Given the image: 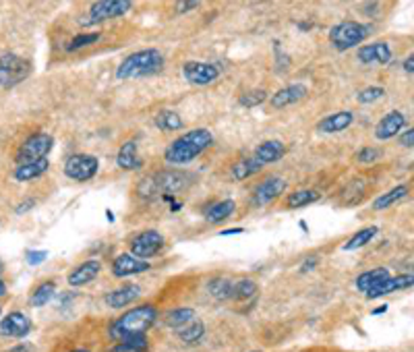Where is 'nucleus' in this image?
I'll use <instances>...</instances> for the list:
<instances>
[{
    "mask_svg": "<svg viewBox=\"0 0 414 352\" xmlns=\"http://www.w3.org/2000/svg\"><path fill=\"white\" fill-rule=\"evenodd\" d=\"M158 319V311L154 305H141L137 309L127 311L110 325V336L114 340H123L127 336L145 333Z\"/></svg>",
    "mask_w": 414,
    "mask_h": 352,
    "instance_id": "7ed1b4c3",
    "label": "nucleus"
},
{
    "mask_svg": "<svg viewBox=\"0 0 414 352\" xmlns=\"http://www.w3.org/2000/svg\"><path fill=\"white\" fill-rule=\"evenodd\" d=\"M377 232H379V228L377 226H367V228H363V230H358L354 237H350L348 239V243H344V251H356V249H361V247H365V245H369L375 237H377Z\"/></svg>",
    "mask_w": 414,
    "mask_h": 352,
    "instance_id": "7c9ffc66",
    "label": "nucleus"
},
{
    "mask_svg": "<svg viewBox=\"0 0 414 352\" xmlns=\"http://www.w3.org/2000/svg\"><path fill=\"white\" fill-rule=\"evenodd\" d=\"M182 75L193 85H210V83H214L220 77V69L216 64H212V62L191 60V62H184Z\"/></svg>",
    "mask_w": 414,
    "mask_h": 352,
    "instance_id": "9d476101",
    "label": "nucleus"
},
{
    "mask_svg": "<svg viewBox=\"0 0 414 352\" xmlns=\"http://www.w3.org/2000/svg\"><path fill=\"white\" fill-rule=\"evenodd\" d=\"M139 296H141V286H137V284H125V286L112 290V292L106 296V303H108V307H112V309H125V307H129L131 303H135Z\"/></svg>",
    "mask_w": 414,
    "mask_h": 352,
    "instance_id": "aec40b11",
    "label": "nucleus"
},
{
    "mask_svg": "<svg viewBox=\"0 0 414 352\" xmlns=\"http://www.w3.org/2000/svg\"><path fill=\"white\" fill-rule=\"evenodd\" d=\"M207 290H210V294L218 301L232 298V282L228 278H214L210 284H207Z\"/></svg>",
    "mask_w": 414,
    "mask_h": 352,
    "instance_id": "72a5a7b5",
    "label": "nucleus"
},
{
    "mask_svg": "<svg viewBox=\"0 0 414 352\" xmlns=\"http://www.w3.org/2000/svg\"><path fill=\"white\" fill-rule=\"evenodd\" d=\"M406 197H408V187H406V185H398V187H393L391 191H387V193H383L381 197H377V199L373 201V209H375V211L389 209L391 205H395L398 201H402V199H406Z\"/></svg>",
    "mask_w": 414,
    "mask_h": 352,
    "instance_id": "bb28decb",
    "label": "nucleus"
},
{
    "mask_svg": "<svg viewBox=\"0 0 414 352\" xmlns=\"http://www.w3.org/2000/svg\"><path fill=\"white\" fill-rule=\"evenodd\" d=\"M97 40H99V34H81V36H75V38L71 40V44L66 46V50H69V52L81 50V48H85V46L95 44Z\"/></svg>",
    "mask_w": 414,
    "mask_h": 352,
    "instance_id": "58836bf2",
    "label": "nucleus"
},
{
    "mask_svg": "<svg viewBox=\"0 0 414 352\" xmlns=\"http://www.w3.org/2000/svg\"><path fill=\"white\" fill-rule=\"evenodd\" d=\"M306 93H308L306 85L294 83V85H288V87H282L280 91H276V93L271 95L269 104H271V108L282 110V108H286V106H292V104L300 102L302 97H306Z\"/></svg>",
    "mask_w": 414,
    "mask_h": 352,
    "instance_id": "a211bd4d",
    "label": "nucleus"
},
{
    "mask_svg": "<svg viewBox=\"0 0 414 352\" xmlns=\"http://www.w3.org/2000/svg\"><path fill=\"white\" fill-rule=\"evenodd\" d=\"M286 189V180L280 176H269L265 178L261 185H257V189L253 191V203L255 205H267L273 199H278Z\"/></svg>",
    "mask_w": 414,
    "mask_h": 352,
    "instance_id": "2eb2a0df",
    "label": "nucleus"
},
{
    "mask_svg": "<svg viewBox=\"0 0 414 352\" xmlns=\"http://www.w3.org/2000/svg\"><path fill=\"white\" fill-rule=\"evenodd\" d=\"M245 230L243 228H232V230H222L220 237H232V234H243Z\"/></svg>",
    "mask_w": 414,
    "mask_h": 352,
    "instance_id": "09e8293b",
    "label": "nucleus"
},
{
    "mask_svg": "<svg viewBox=\"0 0 414 352\" xmlns=\"http://www.w3.org/2000/svg\"><path fill=\"white\" fill-rule=\"evenodd\" d=\"M414 284V278L410 274H404V276H389L387 280H383L381 284H377L375 288H371L367 294V298H379V296H385V294H391V292H400V290H408L412 288Z\"/></svg>",
    "mask_w": 414,
    "mask_h": 352,
    "instance_id": "f3484780",
    "label": "nucleus"
},
{
    "mask_svg": "<svg viewBox=\"0 0 414 352\" xmlns=\"http://www.w3.org/2000/svg\"><path fill=\"white\" fill-rule=\"evenodd\" d=\"M32 329V321L27 315L13 311L3 321H0V336L5 338H25Z\"/></svg>",
    "mask_w": 414,
    "mask_h": 352,
    "instance_id": "4468645a",
    "label": "nucleus"
},
{
    "mask_svg": "<svg viewBox=\"0 0 414 352\" xmlns=\"http://www.w3.org/2000/svg\"><path fill=\"white\" fill-rule=\"evenodd\" d=\"M178 338L184 342V344H197L203 336H205V325L199 321V319H193L188 321L186 325L178 327Z\"/></svg>",
    "mask_w": 414,
    "mask_h": 352,
    "instance_id": "2f4dec72",
    "label": "nucleus"
},
{
    "mask_svg": "<svg viewBox=\"0 0 414 352\" xmlns=\"http://www.w3.org/2000/svg\"><path fill=\"white\" fill-rule=\"evenodd\" d=\"M48 168H50V162H48L46 158H42V160H34V162H25V164H19V166L15 168V180H19V183L36 180V178H40Z\"/></svg>",
    "mask_w": 414,
    "mask_h": 352,
    "instance_id": "4be33fe9",
    "label": "nucleus"
},
{
    "mask_svg": "<svg viewBox=\"0 0 414 352\" xmlns=\"http://www.w3.org/2000/svg\"><path fill=\"white\" fill-rule=\"evenodd\" d=\"M32 348L29 346H15L13 350H9V352H29Z\"/></svg>",
    "mask_w": 414,
    "mask_h": 352,
    "instance_id": "8fccbe9b",
    "label": "nucleus"
},
{
    "mask_svg": "<svg viewBox=\"0 0 414 352\" xmlns=\"http://www.w3.org/2000/svg\"><path fill=\"white\" fill-rule=\"evenodd\" d=\"M164 249V237L158 230H145L131 241V255L139 259H149Z\"/></svg>",
    "mask_w": 414,
    "mask_h": 352,
    "instance_id": "1a4fd4ad",
    "label": "nucleus"
},
{
    "mask_svg": "<svg viewBox=\"0 0 414 352\" xmlns=\"http://www.w3.org/2000/svg\"><path fill=\"white\" fill-rule=\"evenodd\" d=\"M121 342L123 344L119 346V352H145L147 350V338H145V333L127 336Z\"/></svg>",
    "mask_w": 414,
    "mask_h": 352,
    "instance_id": "e433bc0d",
    "label": "nucleus"
},
{
    "mask_svg": "<svg viewBox=\"0 0 414 352\" xmlns=\"http://www.w3.org/2000/svg\"><path fill=\"white\" fill-rule=\"evenodd\" d=\"M383 95H385V89L379 87V85H375V87H367V89H363V91L358 93V102H361V104H373V102L381 99Z\"/></svg>",
    "mask_w": 414,
    "mask_h": 352,
    "instance_id": "ea45409f",
    "label": "nucleus"
},
{
    "mask_svg": "<svg viewBox=\"0 0 414 352\" xmlns=\"http://www.w3.org/2000/svg\"><path fill=\"white\" fill-rule=\"evenodd\" d=\"M267 99V93L263 89H255V91H249V93H243L239 97V104L245 106V108H253V106H259Z\"/></svg>",
    "mask_w": 414,
    "mask_h": 352,
    "instance_id": "4c0bfd02",
    "label": "nucleus"
},
{
    "mask_svg": "<svg viewBox=\"0 0 414 352\" xmlns=\"http://www.w3.org/2000/svg\"><path fill=\"white\" fill-rule=\"evenodd\" d=\"M54 294H56V284H54V282H44V284H40V286L34 290V294H32V305H34V307H44V305H48V303L54 298Z\"/></svg>",
    "mask_w": 414,
    "mask_h": 352,
    "instance_id": "f704fd0d",
    "label": "nucleus"
},
{
    "mask_svg": "<svg viewBox=\"0 0 414 352\" xmlns=\"http://www.w3.org/2000/svg\"><path fill=\"white\" fill-rule=\"evenodd\" d=\"M319 199H321V193H319V191H313V189H298V191H294V193L288 195L286 205H288L290 209H300V207H306V205L315 203V201H319Z\"/></svg>",
    "mask_w": 414,
    "mask_h": 352,
    "instance_id": "cd10ccee",
    "label": "nucleus"
},
{
    "mask_svg": "<svg viewBox=\"0 0 414 352\" xmlns=\"http://www.w3.org/2000/svg\"><path fill=\"white\" fill-rule=\"evenodd\" d=\"M29 62L13 52L0 56V87L11 89L19 83H23L29 77Z\"/></svg>",
    "mask_w": 414,
    "mask_h": 352,
    "instance_id": "39448f33",
    "label": "nucleus"
},
{
    "mask_svg": "<svg viewBox=\"0 0 414 352\" xmlns=\"http://www.w3.org/2000/svg\"><path fill=\"white\" fill-rule=\"evenodd\" d=\"M99 170V160L89 154H75L64 162V176L77 183L91 180Z\"/></svg>",
    "mask_w": 414,
    "mask_h": 352,
    "instance_id": "0eeeda50",
    "label": "nucleus"
},
{
    "mask_svg": "<svg viewBox=\"0 0 414 352\" xmlns=\"http://www.w3.org/2000/svg\"><path fill=\"white\" fill-rule=\"evenodd\" d=\"M284 154H286V148L282 141H263L255 150V160H259L261 164H273V162H280Z\"/></svg>",
    "mask_w": 414,
    "mask_h": 352,
    "instance_id": "5701e85b",
    "label": "nucleus"
},
{
    "mask_svg": "<svg viewBox=\"0 0 414 352\" xmlns=\"http://www.w3.org/2000/svg\"><path fill=\"white\" fill-rule=\"evenodd\" d=\"M73 352H87V350H73Z\"/></svg>",
    "mask_w": 414,
    "mask_h": 352,
    "instance_id": "5fc2aeb1",
    "label": "nucleus"
},
{
    "mask_svg": "<svg viewBox=\"0 0 414 352\" xmlns=\"http://www.w3.org/2000/svg\"><path fill=\"white\" fill-rule=\"evenodd\" d=\"M0 274H3V261H0Z\"/></svg>",
    "mask_w": 414,
    "mask_h": 352,
    "instance_id": "864d4df0",
    "label": "nucleus"
},
{
    "mask_svg": "<svg viewBox=\"0 0 414 352\" xmlns=\"http://www.w3.org/2000/svg\"><path fill=\"white\" fill-rule=\"evenodd\" d=\"M385 309H387V307H385V305H383V307H379V309H375V311H373V315H381V313H385Z\"/></svg>",
    "mask_w": 414,
    "mask_h": 352,
    "instance_id": "603ef678",
    "label": "nucleus"
},
{
    "mask_svg": "<svg viewBox=\"0 0 414 352\" xmlns=\"http://www.w3.org/2000/svg\"><path fill=\"white\" fill-rule=\"evenodd\" d=\"M52 143H54V139L50 135H46V133H36V135L27 137L21 143L19 152H17V162L25 164V162L46 158L50 154V150H52Z\"/></svg>",
    "mask_w": 414,
    "mask_h": 352,
    "instance_id": "6e6552de",
    "label": "nucleus"
},
{
    "mask_svg": "<svg viewBox=\"0 0 414 352\" xmlns=\"http://www.w3.org/2000/svg\"><path fill=\"white\" fill-rule=\"evenodd\" d=\"M166 60L164 54L156 48H147V50H139L129 54L117 69V79L125 81V79H141V77H149V75H158L162 73Z\"/></svg>",
    "mask_w": 414,
    "mask_h": 352,
    "instance_id": "f03ea898",
    "label": "nucleus"
},
{
    "mask_svg": "<svg viewBox=\"0 0 414 352\" xmlns=\"http://www.w3.org/2000/svg\"><path fill=\"white\" fill-rule=\"evenodd\" d=\"M404 71H406L408 75H414V58H412V56L406 58V62H404Z\"/></svg>",
    "mask_w": 414,
    "mask_h": 352,
    "instance_id": "de8ad7c7",
    "label": "nucleus"
},
{
    "mask_svg": "<svg viewBox=\"0 0 414 352\" xmlns=\"http://www.w3.org/2000/svg\"><path fill=\"white\" fill-rule=\"evenodd\" d=\"M5 294H7V284L0 280V296H5Z\"/></svg>",
    "mask_w": 414,
    "mask_h": 352,
    "instance_id": "3c124183",
    "label": "nucleus"
},
{
    "mask_svg": "<svg viewBox=\"0 0 414 352\" xmlns=\"http://www.w3.org/2000/svg\"><path fill=\"white\" fill-rule=\"evenodd\" d=\"M195 319V311L191 307H178V309H170L164 315V323L172 329H178L182 325H186L188 321Z\"/></svg>",
    "mask_w": 414,
    "mask_h": 352,
    "instance_id": "c756f323",
    "label": "nucleus"
},
{
    "mask_svg": "<svg viewBox=\"0 0 414 352\" xmlns=\"http://www.w3.org/2000/svg\"><path fill=\"white\" fill-rule=\"evenodd\" d=\"M133 7V0H97L95 5H91L87 17L83 19L85 25H95L101 21H108V19H117L123 17L131 11Z\"/></svg>",
    "mask_w": 414,
    "mask_h": 352,
    "instance_id": "423d86ee",
    "label": "nucleus"
},
{
    "mask_svg": "<svg viewBox=\"0 0 414 352\" xmlns=\"http://www.w3.org/2000/svg\"><path fill=\"white\" fill-rule=\"evenodd\" d=\"M391 274H389V270H385V268H375V270H369V272H365V274H361L358 278H356V288L361 290V292H369L371 288H375L377 284H381L383 280H387Z\"/></svg>",
    "mask_w": 414,
    "mask_h": 352,
    "instance_id": "393cba45",
    "label": "nucleus"
},
{
    "mask_svg": "<svg viewBox=\"0 0 414 352\" xmlns=\"http://www.w3.org/2000/svg\"><path fill=\"white\" fill-rule=\"evenodd\" d=\"M356 56L363 64H387V62H391L393 54H391V48L387 42H373V44L361 46Z\"/></svg>",
    "mask_w": 414,
    "mask_h": 352,
    "instance_id": "ddd939ff",
    "label": "nucleus"
},
{
    "mask_svg": "<svg viewBox=\"0 0 414 352\" xmlns=\"http://www.w3.org/2000/svg\"><path fill=\"white\" fill-rule=\"evenodd\" d=\"M381 158V152L377 150V148H363L358 154H356V160L361 162V164H373V162H377Z\"/></svg>",
    "mask_w": 414,
    "mask_h": 352,
    "instance_id": "a19ab883",
    "label": "nucleus"
},
{
    "mask_svg": "<svg viewBox=\"0 0 414 352\" xmlns=\"http://www.w3.org/2000/svg\"><path fill=\"white\" fill-rule=\"evenodd\" d=\"M234 209H236V203L232 199H224V201H218V203H214L210 209H207L205 218H207V222H212V224H222L224 220H228L234 213Z\"/></svg>",
    "mask_w": 414,
    "mask_h": 352,
    "instance_id": "a878e982",
    "label": "nucleus"
},
{
    "mask_svg": "<svg viewBox=\"0 0 414 352\" xmlns=\"http://www.w3.org/2000/svg\"><path fill=\"white\" fill-rule=\"evenodd\" d=\"M371 30L363 23H356V21H342L338 25H334L330 30V42L334 44L336 50L344 52V50H350L358 44H363L367 38H369Z\"/></svg>",
    "mask_w": 414,
    "mask_h": 352,
    "instance_id": "20e7f679",
    "label": "nucleus"
},
{
    "mask_svg": "<svg viewBox=\"0 0 414 352\" xmlns=\"http://www.w3.org/2000/svg\"><path fill=\"white\" fill-rule=\"evenodd\" d=\"M253 352H255V350H253Z\"/></svg>",
    "mask_w": 414,
    "mask_h": 352,
    "instance_id": "6e6d98bb",
    "label": "nucleus"
},
{
    "mask_svg": "<svg viewBox=\"0 0 414 352\" xmlns=\"http://www.w3.org/2000/svg\"><path fill=\"white\" fill-rule=\"evenodd\" d=\"M117 164L123 168V170H137L141 168V160L137 156V141L131 139V141H125L119 150V156H117Z\"/></svg>",
    "mask_w": 414,
    "mask_h": 352,
    "instance_id": "b1692460",
    "label": "nucleus"
},
{
    "mask_svg": "<svg viewBox=\"0 0 414 352\" xmlns=\"http://www.w3.org/2000/svg\"><path fill=\"white\" fill-rule=\"evenodd\" d=\"M188 185V174L184 172H160L151 178V187L156 191H162L166 199H172L178 191H182Z\"/></svg>",
    "mask_w": 414,
    "mask_h": 352,
    "instance_id": "9b49d317",
    "label": "nucleus"
},
{
    "mask_svg": "<svg viewBox=\"0 0 414 352\" xmlns=\"http://www.w3.org/2000/svg\"><path fill=\"white\" fill-rule=\"evenodd\" d=\"M151 266L145 259H139L131 253H123L112 261V274L114 278H127V276H135L141 272H147Z\"/></svg>",
    "mask_w": 414,
    "mask_h": 352,
    "instance_id": "dca6fc26",
    "label": "nucleus"
},
{
    "mask_svg": "<svg viewBox=\"0 0 414 352\" xmlns=\"http://www.w3.org/2000/svg\"><path fill=\"white\" fill-rule=\"evenodd\" d=\"M99 270H101V263L97 259H87L85 263H81L79 268H75L69 274V284L75 286V288H81V286L89 284L91 280H95Z\"/></svg>",
    "mask_w": 414,
    "mask_h": 352,
    "instance_id": "412c9836",
    "label": "nucleus"
},
{
    "mask_svg": "<svg viewBox=\"0 0 414 352\" xmlns=\"http://www.w3.org/2000/svg\"><path fill=\"white\" fill-rule=\"evenodd\" d=\"M400 145H402V148H412V145H414V129H408V131L400 137Z\"/></svg>",
    "mask_w": 414,
    "mask_h": 352,
    "instance_id": "c03bdc74",
    "label": "nucleus"
},
{
    "mask_svg": "<svg viewBox=\"0 0 414 352\" xmlns=\"http://www.w3.org/2000/svg\"><path fill=\"white\" fill-rule=\"evenodd\" d=\"M156 127L160 131H178L182 129V119L174 112V110H162L158 116H156Z\"/></svg>",
    "mask_w": 414,
    "mask_h": 352,
    "instance_id": "473e14b6",
    "label": "nucleus"
},
{
    "mask_svg": "<svg viewBox=\"0 0 414 352\" xmlns=\"http://www.w3.org/2000/svg\"><path fill=\"white\" fill-rule=\"evenodd\" d=\"M34 205H36V199H27V201H23V203H19V205H17V213L29 211V207H34Z\"/></svg>",
    "mask_w": 414,
    "mask_h": 352,
    "instance_id": "49530a36",
    "label": "nucleus"
},
{
    "mask_svg": "<svg viewBox=\"0 0 414 352\" xmlns=\"http://www.w3.org/2000/svg\"><path fill=\"white\" fill-rule=\"evenodd\" d=\"M317 266V257H308V261H304L302 266H300V274H306V272H310Z\"/></svg>",
    "mask_w": 414,
    "mask_h": 352,
    "instance_id": "a18cd8bd",
    "label": "nucleus"
},
{
    "mask_svg": "<svg viewBox=\"0 0 414 352\" xmlns=\"http://www.w3.org/2000/svg\"><path fill=\"white\" fill-rule=\"evenodd\" d=\"M352 121H354V114H352L350 110H340V112H336V114L326 116L324 121H319L317 129H319L321 133L334 135V133H342V131H346V129L352 125Z\"/></svg>",
    "mask_w": 414,
    "mask_h": 352,
    "instance_id": "6ab92c4d",
    "label": "nucleus"
},
{
    "mask_svg": "<svg viewBox=\"0 0 414 352\" xmlns=\"http://www.w3.org/2000/svg\"><path fill=\"white\" fill-rule=\"evenodd\" d=\"M212 141H214V135L207 129H193V131L180 135L178 139H174L166 148L164 158L168 164H174V166L191 164L195 158H199L207 148L212 145Z\"/></svg>",
    "mask_w": 414,
    "mask_h": 352,
    "instance_id": "f257e3e1",
    "label": "nucleus"
},
{
    "mask_svg": "<svg viewBox=\"0 0 414 352\" xmlns=\"http://www.w3.org/2000/svg\"><path fill=\"white\" fill-rule=\"evenodd\" d=\"M25 259L29 266H40L48 259V251H27L25 253Z\"/></svg>",
    "mask_w": 414,
    "mask_h": 352,
    "instance_id": "37998d69",
    "label": "nucleus"
},
{
    "mask_svg": "<svg viewBox=\"0 0 414 352\" xmlns=\"http://www.w3.org/2000/svg\"><path fill=\"white\" fill-rule=\"evenodd\" d=\"M263 168V164L255 158H245V160H239L234 166H232V178L234 180H247L251 176H255L259 170Z\"/></svg>",
    "mask_w": 414,
    "mask_h": 352,
    "instance_id": "c85d7f7f",
    "label": "nucleus"
},
{
    "mask_svg": "<svg viewBox=\"0 0 414 352\" xmlns=\"http://www.w3.org/2000/svg\"><path fill=\"white\" fill-rule=\"evenodd\" d=\"M199 3H201V0H176V7L174 9H176L178 15H184V13L193 11V9H197Z\"/></svg>",
    "mask_w": 414,
    "mask_h": 352,
    "instance_id": "79ce46f5",
    "label": "nucleus"
},
{
    "mask_svg": "<svg viewBox=\"0 0 414 352\" xmlns=\"http://www.w3.org/2000/svg\"><path fill=\"white\" fill-rule=\"evenodd\" d=\"M406 129V116L400 112V110H389L383 119L377 123V127H375V137L377 139H381V141H385V139H391V137H395L400 131H404Z\"/></svg>",
    "mask_w": 414,
    "mask_h": 352,
    "instance_id": "f8f14e48",
    "label": "nucleus"
},
{
    "mask_svg": "<svg viewBox=\"0 0 414 352\" xmlns=\"http://www.w3.org/2000/svg\"><path fill=\"white\" fill-rule=\"evenodd\" d=\"M255 296H257V284L253 280L245 278V280L232 284V298H236V301H251Z\"/></svg>",
    "mask_w": 414,
    "mask_h": 352,
    "instance_id": "c9c22d12",
    "label": "nucleus"
}]
</instances>
